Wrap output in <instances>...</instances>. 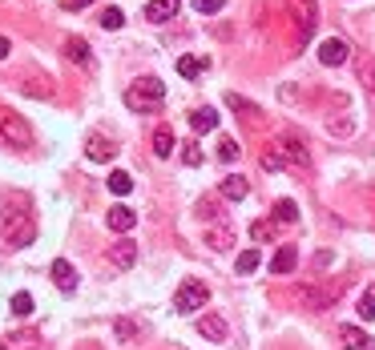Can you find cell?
<instances>
[{
  "label": "cell",
  "instance_id": "cb8c5ba5",
  "mask_svg": "<svg viewBox=\"0 0 375 350\" xmlns=\"http://www.w3.org/2000/svg\"><path fill=\"white\" fill-rule=\"evenodd\" d=\"M202 69H206V61H202V57H178V72H182L186 81H194Z\"/></svg>",
  "mask_w": 375,
  "mask_h": 350
},
{
  "label": "cell",
  "instance_id": "83f0119b",
  "mask_svg": "<svg viewBox=\"0 0 375 350\" xmlns=\"http://www.w3.org/2000/svg\"><path fill=\"white\" fill-rule=\"evenodd\" d=\"M121 24H125V12H121V8H105V12H101V28H105V32H113Z\"/></svg>",
  "mask_w": 375,
  "mask_h": 350
},
{
  "label": "cell",
  "instance_id": "7402d4cb",
  "mask_svg": "<svg viewBox=\"0 0 375 350\" xmlns=\"http://www.w3.org/2000/svg\"><path fill=\"white\" fill-rule=\"evenodd\" d=\"M206 246H210V250H230V246H235V233L226 230V226L206 230Z\"/></svg>",
  "mask_w": 375,
  "mask_h": 350
},
{
  "label": "cell",
  "instance_id": "5bb4252c",
  "mask_svg": "<svg viewBox=\"0 0 375 350\" xmlns=\"http://www.w3.org/2000/svg\"><path fill=\"white\" fill-rule=\"evenodd\" d=\"M178 8H182V0H149L145 4V21L165 24L170 17H178Z\"/></svg>",
  "mask_w": 375,
  "mask_h": 350
},
{
  "label": "cell",
  "instance_id": "5b68a950",
  "mask_svg": "<svg viewBox=\"0 0 375 350\" xmlns=\"http://www.w3.org/2000/svg\"><path fill=\"white\" fill-rule=\"evenodd\" d=\"M0 137L8 141V145H17V149H28L33 145V129H28V121L21 113L0 109Z\"/></svg>",
  "mask_w": 375,
  "mask_h": 350
},
{
  "label": "cell",
  "instance_id": "74e56055",
  "mask_svg": "<svg viewBox=\"0 0 375 350\" xmlns=\"http://www.w3.org/2000/svg\"><path fill=\"white\" fill-rule=\"evenodd\" d=\"M89 4H93V0H61V8H65V12H77V8H89Z\"/></svg>",
  "mask_w": 375,
  "mask_h": 350
},
{
  "label": "cell",
  "instance_id": "603a6c76",
  "mask_svg": "<svg viewBox=\"0 0 375 350\" xmlns=\"http://www.w3.org/2000/svg\"><path fill=\"white\" fill-rule=\"evenodd\" d=\"M129 189H134V177H129L125 169H113V173H109V193H118V197H125Z\"/></svg>",
  "mask_w": 375,
  "mask_h": 350
},
{
  "label": "cell",
  "instance_id": "2e32d148",
  "mask_svg": "<svg viewBox=\"0 0 375 350\" xmlns=\"http://www.w3.org/2000/svg\"><path fill=\"white\" fill-rule=\"evenodd\" d=\"M53 282H57L65 294H73V290H77V270H73V262L57 257V262H53Z\"/></svg>",
  "mask_w": 375,
  "mask_h": 350
},
{
  "label": "cell",
  "instance_id": "7c38bea8",
  "mask_svg": "<svg viewBox=\"0 0 375 350\" xmlns=\"http://www.w3.org/2000/svg\"><path fill=\"white\" fill-rule=\"evenodd\" d=\"M295 266H299V250L286 242V246H279L275 250V257H271V274H295Z\"/></svg>",
  "mask_w": 375,
  "mask_h": 350
},
{
  "label": "cell",
  "instance_id": "4dcf8cb0",
  "mask_svg": "<svg viewBox=\"0 0 375 350\" xmlns=\"http://www.w3.org/2000/svg\"><path fill=\"white\" fill-rule=\"evenodd\" d=\"M275 217H282V222H299V206H295L291 197H282L279 206H275Z\"/></svg>",
  "mask_w": 375,
  "mask_h": 350
},
{
  "label": "cell",
  "instance_id": "d4e9b609",
  "mask_svg": "<svg viewBox=\"0 0 375 350\" xmlns=\"http://www.w3.org/2000/svg\"><path fill=\"white\" fill-rule=\"evenodd\" d=\"M339 338H343V347H347V350H363V347H367V334H363L359 327H343Z\"/></svg>",
  "mask_w": 375,
  "mask_h": 350
},
{
  "label": "cell",
  "instance_id": "ba28073f",
  "mask_svg": "<svg viewBox=\"0 0 375 350\" xmlns=\"http://www.w3.org/2000/svg\"><path fill=\"white\" fill-rule=\"evenodd\" d=\"M319 61H323L327 69H339L343 61H351V45H347L343 37H327V41L319 45Z\"/></svg>",
  "mask_w": 375,
  "mask_h": 350
},
{
  "label": "cell",
  "instance_id": "44dd1931",
  "mask_svg": "<svg viewBox=\"0 0 375 350\" xmlns=\"http://www.w3.org/2000/svg\"><path fill=\"white\" fill-rule=\"evenodd\" d=\"M246 177H238V173H230V177H226V182H222V197H226V202H242V197H246Z\"/></svg>",
  "mask_w": 375,
  "mask_h": 350
},
{
  "label": "cell",
  "instance_id": "7a4b0ae2",
  "mask_svg": "<svg viewBox=\"0 0 375 350\" xmlns=\"http://www.w3.org/2000/svg\"><path fill=\"white\" fill-rule=\"evenodd\" d=\"M162 101H165V85L158 81V77H141V81H134V85L125 89V105H129V109H138V113L158 109Z\"/></svg>",
  "mask_w": 375,
  "mask_h": 350
},
{
  "label": "cell",
  "instance_id": "277c9868",
  "mask_svg": "<svg viewBox=\"0 0 375 350\" xmlns=\"http://www.w3.org/2000/svg\"><path fill=\"white\" fill-rule=\"evenodd\" d=\"M286 8H291V21H295V37H299V45L311 41V32H315V24H319V4L315 0H286Z\"/></svg>",
  "mask_w": 375,
  "mask_h": 350
},
{
  "label": "cell",
  "instance_id": "9c48e42d",
  "mask_svg": "<svg viewBox=\"0 0 375 350\" xmlns=\"http://www.w3.org/2000/svg\"><path fill=\"white\" fill-rule=\"evenodd\" d=\"M41 347V334L37 330H12L0 338V350H37Z\"/></svg>",
  "mask_w": 375,
  "mask_h": 350
},
{
  "label": "cell",
  "instance_id": "836d02e7",
  "mask_svg": "<svg viewBox=\"0 0 375 350\" xmlns=\"http://www.w3.org/2000/svg\"><path fill=\"white\" fill-rule=\"evenodd\" d=\"M194 8H198V12H206V17H214V12H222V8H226V0H194Z\"/></svg>",
  "mask_w": 375,
  "mask_h": 350
},
{
  "label": "cell",
  "instance_id": "ab89813d",
  "mask_svg": "<svg viewBox=\"0 0 375 350\" xmlns=\"http://www.w3.org/2000/svg\"><path fill=\"white\" fill-rule=\"evenodd\" d=\"M372 350H375V347H372Z\"/></svg>",
  "mask_w": 375,
  "mask_h": 350
},
{
  "label": "cell",
  "instance_id": "30bf717a",
  "mask_svg": "<svg viewBox=\"0 0 375 350\" xmlns=\"http://www.w3.org/2000/svg\"><path fill=\"white\" fill-rule=\"evenodd\" d=\"M198 334L210 338V342H226L230 327H226V318H218V314H202V318H198Z\"/></svg>",
  "mask_w": 375,
  "mask_h": 350
},
{
  "label": "cell",
  "instance_id": "1f68e13d",
  "mask_svg": "<svg viewBox=\"0 0 375 350\" xmlns=\"http://www.w3.org/2000/svg\"><path fill=\"white\" fill-rule=\"evenodd\" d=\"M258 262H262V257H258V250H246V254H238V274H255Z\"/></svg>",
  "mask_w": 375,
  "mask_h": 350
},
{
  "label": "cell",
  "instance_id": "8d00e7d4",
  "mask_svg": "<svg viewBox=\"0 0 375 350\" xmlns=\"http://www.w3.org/2000/svg\"><path fill=\"white\" fill-rule=\"evenodd\" d=\"M262 165H266V169H282V165H286V162H282L279 153H275V145H271V149L262 153Z\"/></svg>",
  "mask_w": 375,
  "mask_h": 350
},
{
  "label": "cell",
  "instance_id": "8992f818",
  "mask_svg": "<svg viewBox=\"0 0 375 350\" xmlns=\"http://www.w3.org/2000/svg\"><path fill=\"white\" fill-rule=\"evenodd\" d=\"M275 149H279V157L286 165H295V169H311V149L303 145V137H299V133H279Z\"/></svg>",
  "mask_w": 375,
  "mask_h": 350
},
{
  "label": "cell",
  "instance_id": "6da1fadb",
  "mask_svg": "<svg viewBox=\"0 0 375 350\" xmlns=\"http://www.w3.org/2000/svg\"><path fill=\"white\" fill-rule=\"evenodd\" d=\"M37 237V222L24 206H4L0 210V246L4 250H24Z\"/></svg>",
  "mask_w": 375,
  "mask_h": 350
},
{
  "label": "cell",
  "instance_id": "3957f363",
  "mask_svg": "<svg viewBox=\"0 0 375 350\" xmlns=\"http://www.w3.org/2000/svg\"><path fill=\"white\" fill-rule=\"evenodd\" d=\"M206 302H210V290H206V282H198V278H186L178 286V294H174V310L178 314H194Z\"/></svg>",
  "mask_w": 375,
  "mask_h": 350
},
{
  "label": "cell",
  "instance_id": "f546056e",
  "mask_svg": "<svg viewBox=\"0 0 375 350\" xmlns=\"http://www.w3.org/2000/svg\"><path fill=\"white\" fill-rule=\"evenodd\" d=\"M238 153H242V149H238L235 137H222V141H218V157H222V162H238Z\"/></svg>",
  "mask_w": 375,
  "mask_h": 350
},
{
  "label": "cell",
  "instance_id": "4316f807",
  "mask_svg": "<svg viewBox=\"0 0 375 350\" xmlns=\"http://www.w3.org/2000/svg\"><path fill=\"white\" fill-rule=\"evenodd\" d=\"M8 306H12L17 318H28V314H33V294H24V290H21V294H12V302H8Z\"/></svg>",
  "mask_w": 375,
  "mask_h": 350
},
{
  "label": "cell",
  "instance_id": "484cf974",
  "mask_svg": "<svg viewBox=\"0 0 375 350\" xmlns=\"http://www.w3.org/2000/svg\"><path fill=\"white\" fill-rule=\"evenodd\" d=\"M359 318H363V322H372L375 318V286H367L363 298H359Z\"/></svg>",
  "mask_w": 375,
  "mask_h": 350
},
{
  "label": "cell",
  "instance_id": "ffe728a7",
  "mask_svg": "<svg viewBox=\"0 0 375 350\" xmlns=\"http://www.w3.org/2000/svg\"><path fill=\"white\" fill-rule=\"evenodd\" d=\"M355 72H359L363 89H375V61L367 57V52H355Z\"/></svg>",
  "mask_w": 375,
  "mask_h": 350
},
{
  "label": "cell",
  "instance_id": "ac0fdd59",
  "mask_svg": "<svg viewBox=\"0 0 375 350\" xmlns=\"http://www.w3.org/2000/svg\"><path fill=\"white\" fill-rule=\"evenodd\" d=\"M190 129H194V133H214V129H218V113H214V109H194V113H190Z\"/></svg>",
  "mask_w": 375,
  "mask_h": 350
},
{
  "label": "cell",
  "instance_id": "f35d334b",
  "mask_svg": "<svg viewBox=\"0 0 375 350\" xmlns=\"http://www.w3.org/2000/svg\"><path fill=\"white\" fill-rule=\"evenodd\" d=\"M8 48H12V41H8V37H0V61L8 57Z\"/></svg>",
  "mask_w": 375,
  "mask_h": 350
},
{
  "label": "cell",
  "instance_id": "4fadbf2b",
  "mask_svg": "<svg viewBox=\"0 0 375 350\" xmlns=\"http://www.w3.org/2000/svg\"><path fill=\"white\" fill-rule=\"evenodd\" d=\"M109 262H113L118 270H134V262H138V242H113V246H109Z\"/></svg>",
  "mask_w": 375,
  "mask_h": 350
},
{
  "label": "cell",
  "instance_id": "d6986e66",
  "mask_svg": "<svg viewBox=\"0 0 375 350\" xmlns=\"http://www.w3.org/2000/svg\"><path fill=\"white\" fill-rule=\"evenodd\" d=\"M174 145H178V141H174V129H170V125H158V129H154V153H158V157H170Z\"/></svg>",
  "mask_w": 375,
  "mask_h": 350
},
{
  "label": "cell",
  "instance_id": "d6a6232c",
  "mask_svg": "<svg viewBox=\"0 0 375 350\" xmlns=\"http://www.w3.org/2000/svg\"><path fill=\"white\" fill-rule=\"evenodd\" d=\"M327 129H331V133H335V137H347V133H351L355 125H351V121H347V117H343V121H339V117H331V121H327Z\"/></svg>",
  "mask_w": 375,
  "mask_h": 350
},
{
  "label": "cell",
  "instance_id": "9a60e30c",
  "mask_svg": "<svg viewBox=\"0 0 375 350\" xmlns=\"http://www.w3.org/2000/svg\"><path fill=\"white\" fill-rule=\"evenodd\" d=\"M105 222H109V230H113V233H129L134 226H138V213L129 210V206H113Z\"/></svg>",
  "mask_w": 375,
  "mask_h": 350
},
{
  "label": "cell",
  "instance_id": "8fae6325",
  "mask_svg": "<svg viewBox=\"0 0 375 350\" xmlns=\"http://www.w3.org/2000/svg\"><path fill=\"white\" fill-rule=\"evenodd\" d=\"M85 153H89L93 162H113V157H118V145L105 137V133H93V137L85 141Z\"/></svg>",
  "mask_w": 375,
  "mask_h": 350
},
{
  "label": "cell",
  "instance_id": "e0dca14e",
  "mask_svg": "<svg viewBox=\"0 0 375 350\" xmlns=\"http://www.w3.org/2000/svg\"><path fill=\"white\" fill-rule=\"evenodd\" d=\"M65 57H69L73 65H93V52H89V45H85L81 37H69V41H65Z\"/></svg>",
  "mask_w": 375,
  "mask_h": 350
},
{
  "label": "cell",
  "instance_id": "52a82bcc",
  "mask_svg": "<svg viewBox=\"0 0 375 350\" xmlns=\"http://www.w3.org/2000/svg\"><path fill=\"white\" fill-rule=\"evenodd\" d=\"M339 294H343L339 282H331V286H303V290H299V298H303L311 310H331V306L339 302Z\"/></svg>",
  "mask_w": 375,
  "mask_h": 350
},
{
  "label": "cell",
  "instance_id": "f1b7e54d",
  "mask_svg": "<svg viewBox=\"0 0 375 350\" xmlns=\"http://www.w3.org/2000/svg\"><path fill=\"white\" fill-rule=\"evenodd\" d=\"M113 334H118L121 342H134V338H138V322H129V318H118V322H113Z\"/></svg>",
  "mask_w": 375,
  "mask_h": 350
},
{
  "label": "cell",
  "instance_id": "e575fe53",
  "mask_svg": "<svg viewBox=\"0 0 375 350\" xmlns=\"http://www.w3.org/2000/svg\"><path fill=\"white\" fill-rule=\"evenodd\" d=\"M250 237H255V242H271V237H275L271 222H255V226H250Z\"/></svg>",
  "mask_w": 375,
  "mask_h": 350
},
{
  "label": "cell",
  "instance_id": "d590c367",
  "mask_svg": "<svg viewBox=\"0 0 375 350\" xmlns=\"http://www.w3.org/2000/svg\"><path fill=\"white\" fill-rule=\"evenodd\" d=\"M182 162H186V165H202V149H198L194 141H186V149H182Z\"/></svg>",
  "mask_w": 375,
  "mask_h": 350
}]
</instances>
